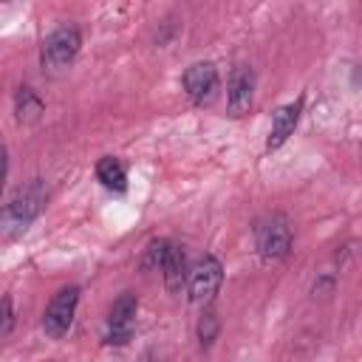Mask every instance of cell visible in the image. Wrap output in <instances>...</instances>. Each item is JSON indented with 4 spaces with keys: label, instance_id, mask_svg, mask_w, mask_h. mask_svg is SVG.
<instances>
[{
    "label": "cell",
    "instance_id": "10",
    "mask_svg": "<svg viewBox=\"0 0 362 362\" xmlns=\"http://www.w3.org/2000/svg\"><path fill=\"white\" fill-rule=\"evenodd\" d=\"M161 277H164V288L170 294H181V288H187L189 283V266H187V255L178 243L170 246L164 266H161Z\"/></svg>",
    "mask_w": 362,
    "mask_h": 362
},
{
    "label": "cell",
    "instance_id": "3",
    "mask_svg": "<svg viewBox=\"0 0 362 362\" xmlns=\"http://www.w3.org/2000/svg\"><path fill=\"white\" fill-rule=\"evenodd\" d=\"M291 226L283 215H272V218H263L257 221L255 226V246H257V255L263 260H283L288 257L291 252Z\"/></svg>",
    "mask_w": 362,
    "mask_h": 362
},
{
    "label": "cell",
    "instance_id": "17",
    "mask_svg": "<svg viewBox=\"0 0 362 362\" xmlns=\"http://www.w3.org/2000/svg\"><path fill=\"white\" fill-rule=\"evenodd\" d=\"M351 79H354V85H362V62L354 68V74H351Z\"/></svg>",
    "mask_w": 362,
    "mask_h": 362
},
{
    "label": "cell",
    "instance_id": "2",
    "mask_svg": "<svg viewBox=\"0 0 362 362\" xmlns=\"http://www.w3.org/2000/svg\"><path fill=\"white\" fill-rule=\"evenodd\" d=\"M79 48H82V34H79L76 25H59V28H54L42 40V51H40L42 71L62 74L65 68H71V62L76 59Z\"/></svg>",
    "mask_w": 362,
    "mask_h": 362
},
{
    "label": "cell",
    "instance_id": "9",
    "mask_svg": "<svg viewBox=\"0 0 362 362\" xmlns=\"http://www.w3.org/2000/svg\"><path fill=\"white\" fill-rule=\"evenodd\" d=\"M300 113H303V96H297L294 102L283 105L274 110L272 116V130H269V139H266V150H277L288 141V136L294 133L297 122H300Z\"/></svg>",
    "mask_w": 362,
    "mask_h": 362
},
{
    "label": "cell",
    "instance_id": "12",
    "mask_svg": "<svg viewBox=\"0 0 362 362\" xmlns=\"http://www.w3.org/2000/svg\"><path fill=\"white\" fill-rule=\"evenodd\" d=\"M96 178H99V184H102L105 189H110V192H124V189H127V170H124V164H122L119 158H113V156H102V158L96 161Z\"/></svg>",
    "mask_w": 362,
    "mask_h": 362
},
{
    "label": "cell",
    "instance_id": "7",
    "mask_svg": "<svg viewBox=\"0 0 362 362\" xmlns=\"http://www.w3.org/2000/svg\"><path fill=\"white\" fill-rule=\"evenodd\" d=\"M218 85L221 79L212 62H192L181 76V88L192 105H209L218 96Z\"/></svg>",
    "mask_w": 362,
    "mask_h": 362
},
{
    "label": "cell",
    "instance_id": "4",
    "mask_svg": "<svg viewBox=\"0 0 362 362\" xmlns=\"http://www.w3.org/2000/svg\"><path fill=\"white\" fill-rule=\"evenodd\" d=\"M76 305H79V286L59 288L51 297V303L45 305V311H42V331L51 339H62L71 331V325H74Z\"/></svg>",
    "mask_w": 362,
    "mask_h": 362
},
{
    "label": "cell",
    "instance_id": "8",
    "mask_svg": "<svg viewBox=\"0 0 362 362\" xmlns=\"http://www.w3.org/2000/svg\"><path fill=\"white\" fill-rule=\"evenodd\" d=\"M255 102V71L249 65H238L229 74V85H226V110L232 119H240L252 110Z\"/></svg>",
    "mask_w": 362,
    "mask_h": 362
},
{
    "label": "cell",
    "instance_id": "5",
    "mask_svg": "<svg viewBox=\"0 0 362 362\" xmlns=\"http://www.w3.org/2000/svg\"><path fill=\"white\" fill-rule=\"evenodd\" d=\"M223 283V266L215 255H204L192 269H189V283H187V294L195 305H209L215 300V294L221 291Z\"/></svg>",
    "mask_w": 362,
    "mask_h": 362
},
{
    "label": "cell",
    "instance_id": "6",
    "mask_svg": "<svg viewBox=\"0 0 362 362\" xmlns=\"http://www.w3.org/2000/svg\"><path fill=\"white\" fill-rule=\"evenodd\" d=\"M136 314H139V297L133 291L119 294L110 305V314H107L105 342L107 345H127L133 331H136Z\"/></svg>",
    "mask_w": 362,
    "mask_h": 362
},
{
    "label": "cell",
    "instance_id": "11",
    "mask_svg": "<svg viewBox=\"0 0 362 362\" xmlns=\"http://www.w3.org/2000/svg\"><path fill=\"white\" fill-rule=\"evenodd\" d=\"M42 113H45V102L40 99V93L34 88H28V85L17 88V93H14V116H17V122L20 124H34Z\"/></svg>",
    "mask_w": 362,
    "mask_h": 362
},
{
    "label": "cell",
    "instance_id": "16",
    "mask_svg": "<svg viewBox=\"0 0 362 362\" xmlns=\"http://www.w3.org/2000/svg\"><path fill=\"white\" fill-rule=\"evenodd\" d=\"M334 291V277H320L314 286H311V294L314 297H328Z\"/></svg>",
    "mask_w": 362,
    "mask_h": 362
},
{
    "label": "cell",
    "instance_id": "14",
    "mask_svg": "<svg viewBox=\"0 0 362 362\" xmlns=\"http://www.w3.org/2000/svg\"><path fill=\"white\" fill-rule=\"evenodd\" d=\"M170 246H173V243H170L167 238H156V240H150L147 249H144V269H158V272H161Z\"/></svg>",
    "mask_w": 362,
    "mask_h": 362
},
{
    "label": "cell",
    "instance_id": "13",
    "mask_svg": "<svg viewBox=\"0 0 362 362\" xmlns=\"http://www.w3.org/2000/svg\"><path fill=\"white\" fill-rule=\"evenodd\" d=\"M218 331H221V320H218V314L206 305L204 311H201V317H198V325H195V337H198V345L206 351V348H212V342L218 339Z\"/></svg>",
    "mask_w": 362,
    "mask_h": 362
},
{
    "label": "cell",
    "instance_id": "15",
    "mask_svg": "<svg viewBox=\"0 0 362 362\" xmlns=\"http://www.w3.org/2000/svg\"><path fill=\"white\" fill-rule=\"evenodd\" d=\"M3 322H0V337H8L11 328H14V303H11V294L3 297Z\"/></svg>",
    "mask_w": 362,
    "mask_h": 362
},
{
    "label": "cell",
    "instance_id": "18",
    "mask_svg": "<svg viewBox=\"0 0 362 362\" xmlns=\"http://www.w3.org/2000/svg\"><path fill=\"white\" fill-rule=\"evenodd\" d=\"M141 362H153V354H144V356H141Z\"/></svg>",
    "mask_w": 362,
    "mask_h": 362
},
{
    "label": "cell",
    "instance_id": "1",
    "mask_svg": "<svg viewBox=\"0 0 362 362\" xmlns=\"http://www.w3.org/2000/svg\"><path fill=\"white\" fill-rule=\"evenodd\" d=\"M48 201V189L42 184V178H31L28 184L17 187L11 192V198L3 206V235L6 238H20L42 212Z\"/></svg>",
    "mask_w": 362,
    "mask_h": 362
}]
</instances>
